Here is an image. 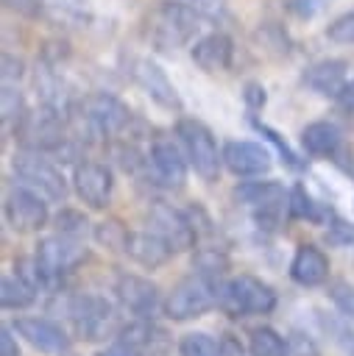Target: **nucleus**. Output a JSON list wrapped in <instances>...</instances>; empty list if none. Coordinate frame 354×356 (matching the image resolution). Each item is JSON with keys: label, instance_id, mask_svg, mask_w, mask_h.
<instances>
[{"label": "nucleus", "instance_id": "obj_28", "mask_svg": "<svg viewBox=\"0 0 354 356\" xmlns=\"http://www.w3.org/2000/svg\"><path fill=\"white\" fill-rule=\"evenodd\" d=\"M0 114H3L6 131H8V128L14 131V128L20 125V120L28 114L25 100H22V92H20L17 86H11V83H3V92H0Z\"/></svg>", "mask_w": 354, "mask_h": 356}, {"label": "nucleus", "instance_id": "obj_3", "mask_svg": "<svg viewBox=\"0 0 354 356\" xmlns=\"http://www.w3.org/2000/svg\"><path fill=\"white\" fill-rule=\"evenodd\" d=\"M217 309L231 320L251 317V314H270L276 309V292L256 275H237L226 278L217 286Z\"/></svg>", "mask_w": 354, "mask_h": 356}, {"label": "nucleus", "instance_id": "obj_27", "mask_svg": "<svg viewBox=\"0 0 354 356\" xmlns=\"http://www.w3.org/2000/svg\"><path fill=\"white\" fill-rule=\"evenodd\" d=\"M287 217L290 220H309V222H323L326 217H332V211H326L318 200H312V195L304 186H293L287 195Z\"/></svg>", "mask_w": 354, "mask_h": 356}, {"label": "nucleus", "instance_id": "obj_31", "mask_svg": "<svg viewBox=\"0 0 354 356\" xmlns=\"http://www.w3.org/2000/svg\"><path fill=\"white\" fill-rule=\"evenodd\" d=\"M95 239L103 248H109V250H123L125 253L128 239H131V231L120 220H103V222L95 225Z\"/></svg>", "mask_w": 354, "mask_h": 356}, {"label": "nucleus", "instance_id": "obj_17", "mask_svg": "<svg viewBox=\"0 0 354 356\" xmlns=\"http://www.w3.org/2000/svg\"><path fill=\"white\" fill-rule=\"evenodd\" d=\"M134 78H137V83L148 92V97H151L156 106H162V108H167V111H181L178 89L173 86V81L167 78V72H164L156 61H151V58H137V64H134Z\"/></svg>", "mask_w": 354, "mask_h": 356}, {"label": "nucleus", "instance_id": "obj_5", "mask_svg": "<svg viewBox=\"0 0 354 356\" xmlns=\"http://www.w3.org/2000/svg\"><path fill=\"white\" fill-rule=\"evenodd\" d=\"M84 259H86V248L81 245V239H72L64 234H53V236L39 239L36 253H33L39 284L47 289H56L61 284V278L67 273H72Z\"/></svg>", "mask_w": 354, "mask_h": 356}, {"label": "nucleus", "instance_id": "obj_36", "mask_svg": "<svg viewBox=\"0 0 354 356\" xmlns=\"http://www.w3.org/2000/svg\"><path fill=\"white\" fill-rule=\"evenodd\" d=\"M25 75V61L20 56H11L8 50L3 53V81L6 83H17Z\"/></svg>", "mask_w": 354, "mask_h": 356}, {"label": "nucleus", "instance_id": "obj_32", "mask_svg": "<svg viewBox=\"0 0 354 356\" xmlns=\"http://www.w3.org/2000/svg\"><path fill=\"white\" fill-rule=\"evenodd\" d=\"M326 39L334 44H354V8L337 14L326 25Z\"/></svg>", "mask_w": 354, "mask_h": 356}, {"label": "nucleus", "instance_id": "obj_8", "mask_svg": "<svg viewBox=\"0 0 354 356\" xmlns=\"http://www.w3.org/2000/svg\"><path fill=\"white\" fill-rule=\"evenodd\" d=\"M11 167L17 172V178L36 189L39 195H45L47 200L53 203H61L67 197V178L64 172L47 159V153H39V150H20L14 153L11 159Z\"/></svg>", "mask_w": 354, "mask_h": 356}, {"label": "nucleus", "instance_id": "obj_24", "mask_svg": "<svg viewBox=\"0 0 354 356\" xmlns=\"http://www.w3.org/2000/svg\"><path fill=\"white\" fill-rule=\"evenodd\" d=\"M36 289L31 281H25L22 275H3V284H0V306L8 309V312H22L28 309L33 300H36Z\"/></svg>", "mask_w": 354, "mask_h": 356}, {"label": "nucleus", "instance_id": "obj_6", "mask_svg": "<svg viewBox=\"0 0 354 356\" xmlns=\"http://www.w3.org/2000/svg\"><path fill=\"white\" fill-rule=\"evenodd\" d=\"M75 122L86 125L92 134L98 136H120L128 122H131V111L128 106L109 95V92H92V95H84L78 103H75Z\"/></svg>", "mask_w": 354, "mask_h": 356}, {"label": "nucleus", "instance_id": "obj_19", "mask_svg": "<svg viewBox=\"0 0 354 356\" xmlns=\"http://www.w3.org/2000/svg\"><path fill=\"white\" fill-rule=\"evenodd\" d=\"M190 56H192L195 67H201L203 72H223V70L231 67L234 42H231L229 33L212 31V33L195 39V44L190 47Z\"/></svg>", "mask_w": 354, "mask_h": 356}, {"label": "nucleus", "instance_id": "obj_26", "mask_svg": "<svg viewBox=\"0 0 354 356\" xmlns=\"http://www.w3.org/2000/svg\"><path fill=\"white\" fill-rule=\"evenodd\" d=\"M251 356H290V342L270 325H256L248 331Z\"/></svg>", "mask_w": 354, "mask_h": 356}, {"label": "nucleus", "instance_id": "obj_10", "mask_svg": "<svg viewBox=\"0 0 354 356\" xmlns=\"http://www.w3.org/2000/svg\"><path fill=\"white\" fill-rule=\"evenodd\" d=\"M47 197L39 195L36 189L31 186H17L6 195L3 200V217H6V225L17 234H31V231H39L47 225L50 220V211H47Z\"/></svg>", "mask_w": 354, "mask_h": 356}, {"label": "nucleus", "instance_id": "obj_1", "mask_svg": "<svg viewBox=\"0 0 354 356\" xmlns=\"http://www.w3.org/2000/svg\"><path fill=\"white\" fill-rule=\"evenodd\" d=\"M198 28H201V11L192 3H181V0H162L148 17V39L162 53L190 44Z\"/></svg>", "mask_w": 354, "mask_h": 356}, {"label": "nucleus", "instance_id": "obj_38", "mask_svg": "<svg viewBox=\"0 0 354 356\" xmlns=\"http://www.w3.org/2000/svg\"><path fill=\"white\" fill-rule=\"evenodd\" d=\"M95 356H145V353L139 348H134V345H128V342H123V339L114 337V342L106 345L103 350H98Z\"/></svg>", "mask_w": 354, "mask_h": 356}, {"label": "nucleus", "instance_id": "obj_2", "mask_svg": "<svg viewBox=\"0 0 354 356\" xmlns=\"http://www.w3.org/2000/svg\"><path fill=\"white\" fill-rule=\"evenodd\" d=\"M11 134H14V139L20 142L22 150H39V153H47V156H67V161H72V153H70V139L72 136H67L64 117L56 106L45 103L42 108L28 111Z\"/></svg>", "mask_w": 354, "mask_h": 356}, {"label": "nucleus", "instance_id": "obj_37", "mask_svg": "<svg viewBox=\"0 0 354 356\" xmlns=\"http://www.w3.org/2000/svg\"><path fill=\"white\" fill-rule=\"evenodd\" d=\"M290 356H321L315 342L307 337V334H293L290 339Z\"/></svg>", "mask_w": 354, "mask_h": 356}, {"label": "nucleus", "instance_id": "obj_39", "mask_svg": "<svg viewBox=\"0 0 354 356\" xmlns=\"http://www.w3.org/2000/svg\"><path fill=\"white\" fill-rule=\"evenodd\" d=\"M17 331L14 328H3L0 331V356H20V345H17Z\"/></svg>", "mask_w": 354, "mask_h": 356}, {"label": "nucleus", "instance_id": "obj_33", "mask_svg": "<svg viewBox=\"0 0 354 356\" xmlns=\"http://www.w3.org/2000/svg\"><path fill=\"white\" fill-rule=\"evenodd\" d=\"M251 125H254V128H256V131H259V134H262V136H265V139H268V142L276 147V153L282 156V161H284L290 170H301L298 156L290 150V145H287V142H284V139H282V136H279V134H276L270 125H265V122H259V120H251Z\"/></svg>", "mask_w": 354, "mask_h": 356}, {"label": "nucleus", "instance_id": "obj_11", "mask_svg": "<svg viewBox=\"0 0 354 356\" xmlns=\"http://www.w3.org/2000/svg\"><path fill=\"white\" fill-rule=\"evenodd\" d=\"M148 231L159 234L173 248V253L195 248V242H198V231H195L190 214L181 211V209H173L164 200H153L151 203V209H148Z\"/></svg>", "mask_w": 354, "mask_h": 356}, {"label": "nucleus", "instance_id": "obj_34", "mask_svg": "<svg viewBox=\"0 0 354 356\" xmlns=\"http://www.w3.org/2000/svg\"><path fill=\"white\" fill-rule=\"evenodd\" d=\"M329 298H332V303L337 306V312L343 317H354V286L348 281H343V278L332 281L329 284Z\"/></svg>", "mask_w": 354, "mask_h": 356}, {"label": "nucleus", "instance_id": "obj_18", "mask_svg": "<svg viewBox=\"0 0 354 356\" xmlns=\"http://www.w3.org/2000/svg\"><path fill=\"white\" fill-rule=\"evenodd\" d=\"M301 83L323 97H340L348 86V64L343 58H321L309 64L301 75Z\"/></svg>", "mask_w": 354, "mask_h": 356}, {"label": "nucleus", "instance_id": "obj_25", "mask_svg": "<svg viewBox=\"0 0 354 356\" xmlns=\"http://www.w3.org/2000/svg\"><path fill=\"white\" fill-rule=\"evenodd\" d=\"M229 267H231V261H229L223 248H198L195 256H192V270L198 275H203L206 281L217 284V286L226 281Z\"/></svg>", "mask_w": 354, "mask_h": 356}, {"label": "nucleus", "instance_id": "obj_41", "mask_svg": "<svg viewBox=\"0 0 354 356\" xmlns=\"http://www.w3.org/2000/svg\"><path fill=\"white\" fill-rule=\"evenodd\" d=\"M265 100H268V95H265V86H262V83H248V86H245V103H248L251 108H262Z\"/></svg>", "mask_w": 354, "mask_h": 356}, {"label": "nucleus", "instance_id": "obj_20", "mask_svg": "<svg viewBox=\"0 0 354 356\" xmlns=\"http://www.w3.org/2000/svg\"><path fill=\"white\" fill-rule=\"evenodd\" d=\"M301 145L309 156H321V159H332L337 164H343V153H346V142H343V134L334 122L329 120H318V122H309L304 131H301Z\"/></svg>", "mask_w": 354, "mask_h": 356}, {"label": "nucleus", "instance_id": "obj_43", "mask_svg": "<svg viewBox=\"0 0 354 356\" xmlns=\"http://www.w3.org/2000/svg\"><path fill=\"white\" fill-rule=\"evenodd\" d=\"M337 100H340V103H343L346 108H354V78L348 81V86L343 89V95H340Z\"/></svg>", "mask_w": 354, "mask_h": 356}, {"label": "nucleus", "instance_id": "obj_12", "mask_svg": "<svg viewBox=\"0 0 354 356\" xmlns=\"http://www.w3.org/2000/svg\"><path fill=\"white\" fill-rule=\"evenodd\" d=\"M72 189L89 209H106L114 192V172L103 161H78L72 170Z\"/></svg>", "mask_w": 354, "mask_h": 356}, {"label": "nucleus", "instance_id": "obj_29", "mask_svg": "<svg viewBox=\"0 0 354 356\" xmlns=\"http://www.w3.org/2000/svg\"><path fill=\"white\" fill-rule=\"evenodd\" d=\"M53 228H56V234H64V236H72V239H84L89 234V220L78 209H59L53 214Z\"/></svg>", "mask_w": 354, "mask_h": 356}, {"label": "nucleus", "instance_id": "obj_16", "mask_svg": "<svg viewBox=\"0 0 354 356\" xmlns=\"http://www.w3.org/2000/svg\"><path fill=\"white\" fill-rule=\"evenodd\" d=\"M11 328L39 353H64L70 348L67 331L50 317H17Z\"/></svg>", "mask_w": 354, "mask_h": 356}, {"label": "nucleus", "instance_id": "obj_30", "mask_svg": "<svg viewBox=\"0 0 354 356\" xmlns=\"http://www.w3.org/2000/svg\"><path fill=\"white\" fill-rule=\"evenodd\" d=\"M178 356H223L220 342L203 331H190L178 339Z\"/></svg>", "mask_w": 354, "mask_h": 356}, {"label": "nucleus", "instance_id": "obj_7", "mask_svg": "<svg viewBox=\"0 0 354 356\" xmlns=\"http://www.w3.org/2000/svg\"><path fill=\"white\" fill-rule=\"evenodd\" d=\"M176 136L181 142V150H184L190 167L203 181H215L220 172V164H223V153H217V142H215L212 131L195 117H181L176 122Z\"/></svg>", "mask_w": 354, "mask_h": 356}, {"label": "nucleus", "instance_id": "obj_40", "mask_svg": "<svg viewBox=\"0 0 354 356\" xmlns=\"http://www.w3.org/2000/svg\"><path fill=\"white\" fill-rule=\"evenodd\" d=\"M8 11H17L22 17H36L39 14V0H3Z\"/></svg>", "mask_w": 354, "mask_h": 356}, {"label": "nucleus", "instance_id": "obj_35", "mask_svg": "<svg viewBox=\"0 0 354 356\" xmlns=\"http://www.w3.org/2000/svg\"><path fill=\"white\" fill-rule=\"evenodd\" d=\"M329 245H354V225H348L343 217H329V231H326Z\"/></svg>", "mask_w": 354, "mask_h": 356}, {"label": "nucleus", "instance_id": "obj_15", "mask_svg": "<svg viewBox=\"0 0 354 356\" xmlns=\"http://www.w3.org/2000/svg\"><path fill=\"white\" fill-rule=\"evenodd\" d=\"M114 298L134 317H153V312L159 306V286L151 278H142V275H134V273H123L114 281Z\"/></svg>", "mask_w": 354, "mask_h": 356}, {"label": "nucleus", "instance_id": "obj_9", "mask_svg": "<svg viewBox=\"0 0 354 356\" xmlns=\"http://www.w3.org/2000/svg\"><path fill=\"white\" fill-rule=\"evenodd\" d=\"M215 306H217V284L206 281L198 273L181 278L170 289V295L164 298V314L170 320H176V323H184V320H192V317H203Z\"/></svg>", "mask_w": 354, "mask_h": 356}, {"label": "nucleus", "instance_id": "obj_22", "mask_svg": "<svg viewBox=\"0 0 354 356\" xmlns=\"http://www.w3.org/2000/svg\"><path fill=\"white\" fill-rule=\"evenodd\" d=\"M125 253L137 264H142L148 270H156V267H162L173 256V248L159 234H153V231H131V239H128Z\"/></svg>", "mask_w": 354, "mask_h": 356}, {"label": "nucleus", "instance_id": "obj_44", "mask_svg": "<svg viewBox=\"0 0 354 356\" xmlns=\"http://www.w3.org/2000/svg\"><path fill=\"white\" fill-rule=\"evenodd\" d=\"M190 3H192L201 14H203V11H215V8H220V6H223V0H190Z\"/></svg>", "mask_w": 354, "mask_h": 356}, {"label": "nucleus", "instance_id": "obj_23", "mask_svg": "<svg viewBox=\"0 0 354 356\" xmlns=\"http://www.w3.org/2000/svg\"><path fill=\"white\" fill-rule=\"evenodd\" d=\"M287 189L279 181H243L234 186V197L243 206L251 209H268V206H282L287 203Z\"/></svg>", "mask_w": 354, "mask_h": 356}, {"label": "nucleus", "instance_id": "obj_13", "mask_svg": "<svg viewBox=\"0 0 354 356\" xmlns=\"http://www.w3.org/2000/svg\"><path fill=\"white\" fill-rule=\"evenodd\" d=\"M187 156L184 150L173 142V139H153L151 150H148V167L153 170L156 184L167 186V189H181L187 181Z\"/></svg>", "mask_w": 354, "mask_h": 356}, {"label": "nucleus", "instance_id": "obj_21", "mask_svg": "<svg viewBox=\"0 0 354 356\" xmlns=\"http://www.w3.org/2000/svg\"><path fill=\"white\" fill-rule=\"evenodd\" d=\"M290 278L298 286H321L329 278V256L318 245H298L290 261Z\"/></svg>", "mask_w": 354, "mask_h": 356}, {"label": "nucleus", "instance_id": "obj_42", "mask_svg": "<svg viewBox=\"0 0 354 356\" xmlns=\"http://www.w3.org/2000/svg\"><path fill=\"white\" fill-rule=\"evenodd\" d=\"M220 353L223 356H245V350H243V345H240V339L234 334H223L220 337Z\"/></svg>", "mask_w": 354, "mask_h": 356}, {"label": "nucleus", "instance_id": "obj_14", "mask_svg": "<svg viewBox=\"0 0 354 356\" xmlns=\"http://www.w3.org/2000/svg\"><path fill=\"white\" fill-rule=\"evenodd\" d=\"M223 167L231 175L240 178H251V175H265L270 170V150L262 147L259 142H248V139H231L223 145Z\"/></svg>", "mask_w": 354, "mask_h": 356}, {"label": "nucleus", "instance_id": "obj_4", "mask_svg": "<svg viewBox=\"0 0 354 356\" xmlns=\"http://www.w3.org/2000/svg\"><path fill=\"white\" fill-rule=\"evenodd\" d=\"M64 312L70 317V325H72L75 337H81L84 342H98V339L114 337L123 328L114 303L106 300L103 295H92V292L72 295L67 300Z\"/></svg>", "mask_w": 354, "mask_h": 356}]
</instances>
